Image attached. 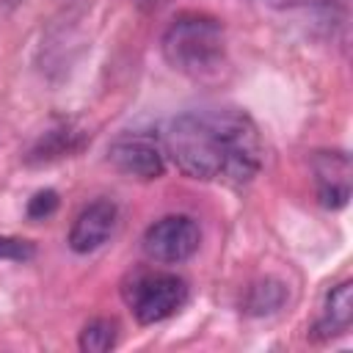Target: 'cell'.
<instances>
[{
    "label": "cell",
    "mask_w": 353,
    "mask_h": 353,
    "mask_svg": "<svg viewBox=\"0 0 353 353\" xmlns=\"http://www.w3.org/2000/svg\"><path fill=\"white\" fill-rule=\"evenodd\" d=\"M165 152L193 179L251 182L262 165V141L243 110H190L165 132Z\"/></svg>",
    "instance_id": "cell-1"
},
{
    "label": "cell",
    "mask_w": 353,
    "mask_h": 353,
    "mask_svg": "<svg viewBox=\"0 0 353 353\" xmlns=\"http://www.w3.org/2000/svg\"><path fill=\"white\" fill-rule=\"evenodd\" d=\"M226 36L223 25L207 14H179L163 33L165 61L185 74H207L223 61Z\"/></svg>",
    "instance_id": "cell-2"
},
{
    "label": "cell",
    "mask_w": 353,
    "mask_h": 353,
    "mask_svg": "<svg viewBox=\"0 0 353 353\" xmlns=\"http://www.w3.org/2000/svg\"><path fill=\"white\" fill-rule=\"evenodd\" d=\"M124 298L135 320L141 325H152L185 306L188 284L174 273H138L124 287Z\"/></svg>",
    "instance_id": "cell-3"
},
{
    "label": "cell",
    "mask_w": 353,
    "mask_h": 353,
    "mask_svg": "<svg viewBox=\"0 0 353 353\" xmlns=\"http://www.w3.org/2000/svg\"><path fill=\"white\" fill-rule=\"evenodd\" d=\"M201 232L188 215H165L143 232V254L160 265H176L199 251Z\"/></svg>",
    "instance_id": "cell-4"
},
{
    "label": "cell",
    "mask_w": 353,
    "mask_h": 353,
    "mask_svg": "<svg viewBox=\"0 0 353 353\" xmlns=\"http://www.w3.org/2000/svg\"><path fill=\"white\" fill-rule=\"evenodd\" d=\"M108 160L127 176L157 179L163 174L160 149L149 138H141V135H127V138H119L116 143H110Z\"/></svg>",
    "instance_id": "cell-5"
},
{
    "label": "cell",
    "mask_w": 353,
    "mask_h": 353,
    "mask_svg": "<svg viewBox=\"0 0 353 353\" xmlns=\"http://www.w3.org/2000/svg\"><path fill=\"white\" fill-rule=\"evenodd\" d=\"M116 226V204L108 199L91 201L88 207H83L69 229V248L77 254H88L97 251L113 232Z\"/></svg>",
    "instance_id": "cell-6"
},
{
    "label": "cell",
    "mask_w": 353,
    "mask_h": 353,
    "mask_svg": "<svg viewBox=\"0 0 353 353\" xmlns=\"http://www.w3.org/2000/svg\"><path fill=\"white\" fill-rule=\"evenodd\" d=\"M317 174V193L325 207H342L350 196V163L342 152H325L314 160Z\"/></svg>",
    "instance_id": "cell-7"
},
{
    "label": "cell",
    "mask_w": 353,
    "mask_h": 353,
    "mask_svg": "<svg viewBox=\"0 0 353 353\" xmlns=\"http://www.w3.org/2000/svg\"><path fill=\"white\" fill-rule=\"evenodd\" d=\"M350 320H353V284L345 281V284H339V287L331 290V295L325 301V312L317 320L314 331L320 336H334V334L347 331Z\"/></svg>",
    "instance_id": "cell-8"
},
{
    "label": "cell",
    "mask_w": 353,
    "mask_h": 353,
    "mask_svg": "<svg viewBox=\"0 0 353 353\" xmlns=\"http://www.w3.org/2000/svg\"><path fill=\"white\" fill-rule=\"evenodd\" d=\"M116 336H119V325L116 320H91L83 331H80V350L85 353H105L116 345Z\"/></svg>",
    "instance_id": "cell-9"
},
{
    "label": "cell",
    "mask_w": 353,
    "mask_h": 353,
    "mask_svg": "<svg viewBox=\"0 0 353 353\" xmlns=\"http://www.w3.org/2000/svg\"><path fill=\"white\" fill-rule=\"evenodd\" d=\"M281 301H284L281 284L268 279V281H259V284L251 287V292H248V312H254V314H268V312L279 309Z\"/></svg>",
    "instance_id": "cell-10"
},
{
    "label": "cell",
    "mask_w": 353,
    "mask_h": 353,
    "mask_svg": "<svg viewBox=\"0 0 353 353\" xmlns=\"http://www.w3.org/2000/svg\"><path fill=\"white\" fill-rule=\"evenodd\" d=\"M69 138H72L69 130H52V132H47V135L41 138L39 149L33 152V154H36L33 160H52V157H61L63 152L72 149V146H69Z\"/></svg>",
    "instance_id": "cell-11"
},
{
    "label": "cell",
    "mask_w": 353,
    "mask_h": 353,
    "mask_svg": "<svg viewBox=\"0 0 353 353\" xmlns=\"http://www.w3.org/2000/svg\"><path fill=\"white\" fill-rule=\"evenodd\" d=\"M36 254L33 243L30 240H22V237H8V234H0V259H11V262H25Z\"/></svg>",
    "instance_id": "cell-12"
},
{
    "label": "cell",
    "mask_w": 353,
    "mask_h": 353,
    "mask_svg": "<svg viewBox=\"0 0 353 353\" xmlns=\"http://www.w3.org/2000/svg\"><path fill=\"white\" fill-rule=\"evenodd\" d=\"M55 207H58V193H55V190H39V193L28 201V215L39 221V218L52 215Z\"/></svg>",
    "instance_id": "cell-13"
},
{
    "label": "cell",
    "mask_w": 353,
    "mask_h": 353,
    "mask_svg": "<svg viewBox=\"0 0 353 353\" xmlns=\"http://www.w3.org/2000/svg\"><path fill=\"white\" fill-rule=\"evenodd\" d=\"M168 0H135V6L143 11V14H152V11H157V8H163Z\"/></svg>",
    "instance_id": "cell-14"
},
{
    "label": "cell",
    "mask_w": 353,
    "mask_h": 353,
    "mask_svg": "<svg viewBox=\"0 0 353 353\" xmlns=\"http://www.w3.org/2000/svg\"><path fill=\"white\" fill-rule=\"evenodd\" d=\"M3 3H6V6H17L19 0H3Z\"/></svg>",
    "instance_id": "cell-15"
}]
</instances>
